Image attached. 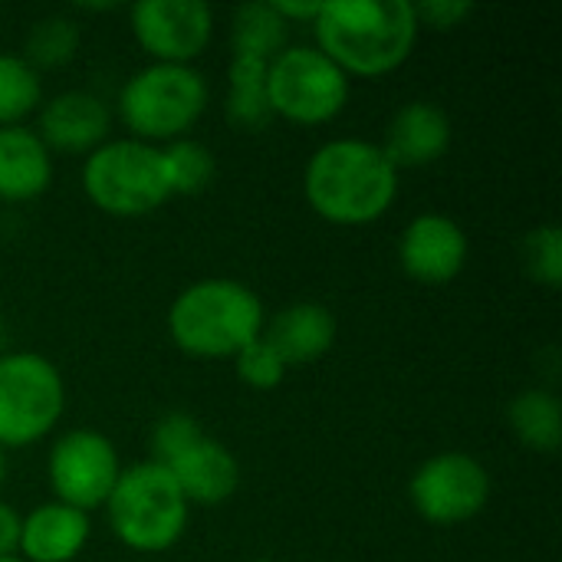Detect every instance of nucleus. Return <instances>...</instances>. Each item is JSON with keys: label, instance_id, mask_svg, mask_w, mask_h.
Segmentation results:
<instances>
[{"label": "nucleus", "instance_id": "f257e3e1", "mask_svg": "<svg viewBox=\"0 0 562 562\" xmlns=\"http://www.w3.org/2000/svg\"><path fill=\"white\" fill-rule=\"evenodd\" d=\"M398 168L379 142L329 138L303 168V194L316 217L336 227H366L385 217L398 198Z\"/></svg>", "mask_w": 562, "mask_h": 562}, {"label": "nucleus", "instance_id": "f03ea898", "mask_svg": "<svg viewBox=\"0 0 562 562\" xmlns=\"http://www.w3.org/2000/svg\"><path fill=\"white\" fill-rule=\"evenodd\" d=\"M316 49L349 79H382L405 66L418 43L415 3L408 0H333L310 23Z\"/></svg>", "mask_w": 562, "mask_h": 562}, {"label": "nucleus", "instance_id": "7ed1b4c3", "mask_svg": "<svg viewBox=\"0 0 562 562\" xmlns=\"http://www.w3.org/2000/svg\"><path fill=\"white\" fill-rule=\"evenodd\" d=\"M168 336L191 359H234L267 329L260 296L231 277L188 283L168 306Z\"/></svg>", "mask_w": 562, "mask_h": 562}, {"label": "nucleus", "instance_id": "20e7f679", "mask_svg": "<svg viewBox=\"0 0 562 562\" xmlns=\"http://www.w3.org/2000/svg\"><path fill=\"white\" fill-rule=\"evenodd\" d=\"M207 79L194 66L148 63L125 79L115 112L128 128V138L161 148L168 142L188 138V132L207 112Z\"/></svg>", "mask_w": 562, "mask_h": 562}, {"label": "nucleus", "instance_id": "39448f33", "mask_svg": "<svg viewBox=\"0 0 562 562\" xmlns=\"http://www.w3.org/2000/svg\"><path fill=\"white\" fill-rule=\"evenodd\" d=\"M109 527L125 550L135 553H168L188 530L191 507L181 497L168 468L142 461L122 468L109 501Z\"/></svg>", "mask_w": 562, "mask_h": 562}, {"label": "nucleus", "instance_id": "423d86ee", "mask_svg": "<svg viewBox=\"0 0 562 562\" xmlns=\"http://www.w3.org/2000/svg\"><path fill=\"white\" fill-rule=\"evenodd\" d=\"M82 191L109 217H148L168 198L161 148L138 138H105L82 161Z\"/></svg>", "mask_w": 562, "mask_h": 562}, {"label": "nucleus", "instance_id": "0eeeda50", "mask_svg": "<svg viewBox=\"0 0 562 562\" xmlns=\"http://www.w3.org/2000/svg\"><path fill=\"white\" fill-rule=\"evenodd\" d=\"M352 92V79L316 46H286L267 63V102L270 115L316 128L333 122Z\"/></svg>", "mask_w": 562, "mask_h": 562}, {"label": "nucleus", "instance_id": "6e6552de", "mask_svg": "<svg viewBox=\"0 0 562 562\" xmlns=\"http://www.w3.org/2000/svg\"><path fill=\"white\" fill-rule=\"evenodd\" d=\"M66 412L63 372L40 352L0 356V451L43 441Z\"/></svg>", "mask_w": 562, "mask_h": 562}, {"label": "nucleus", "instance_id": "1a4fd4ad", "mask_svg": "<svg viewBox=\"0 0 562 562\" xmlns=\"http://www.w3.org/2000/svg\"><path fill=\"white\" fill-rule=\"evenodd\" d=\"M412 507L431 527H458L474 520L491 501L487 468L464 451H441L418 464L408 484Z\"/></svg>", "mask_w": 562, "mask_h": 562}, {"label": "nucleus", "instance_id": "9d476101", "mask_svg": "<svg viewBox=\"0 0 562 562\" xmlns=\"http://www.w3.org/2000/svg\"><path fill=\"white\" fill-rule=\"evenodd\" d=\"M119 474H122V461L115 445L92 428L63 431L46 458L53 501L76 507L82 514L105 507Z\"/></svg>", "mask_w": 562, "mask_h": 562}, {"label": "nucleus", "instance_id": "9b49d317", "mask_svg": "<svg viewBox=\"0 0 562 562\" xmlns=\"http://www.w3.org/2000/svg\"><path fill=\"white\" fill-rule=\"evenodd\" d=\"M128 26L151 63L191 66L214 40V10L201 0H142L128 7Z\"/></svg>", "mask_w": 562, "mask_h": 562}, {"label": "nucleus", "instance_id": "f8f14e48", "mask_svg": "<svg viewBox=\"0 0 562 562\" xmlns=\"http://www.w3.org/2000/svg\"><path fill=\"white\" fill-rule=\"evenodd\" d=\"M471 244L464 227L438 211L418 214L408 221V227L398 237V263L402 270L425 283V286H445L461 277L468 263Z\"/></svg>", "mask_w": 562, "mask_h": 562}, {"label": "nucleus", "instance_id": "ddd939ff", "mask_svg": "<svg viewBox=\"0 0 562 562\" xmlns=\"http://www.w3.org/2000/svg\"><path fill=\"white\" fill-rule=\"evenodd\" d=\"M109 128H112L109 105L92 92L69 89V92H59L40 105L33 132L49 148V155L53 151L89 155L109 138Z\"/></svg>", "mask_w": 562, "mask_h": 562}, {"label": "nucleus", "instance_id": "4468645a", "mask_svg": "<svg viewBox=\"0 0 562 562\" xmlns=\"http://www.w3.org/2000/svg\"><path fill=\"white\" fill-rule=\"evenodd\" d=\"M451 135L454 132L448 112L428 99H415L392 115L379 148L402 175L408 168H428L441 161L451 148Z\"/></svg>", "mask_w": 562, "mask_h": 562}, {"label": "nucleus", "instance_id": "2eb2a0df", "mask_svg": "<svg viewBox=\"0 0 562 562\" xmlns=\"http://www.w3.org/2000/svg\"><path fill=\"white\" fill-rule=\"evenodd\" d=\"M168 474L175 477V484H178L181 497L188 501V507L227 504L237 494V487H240V464H237V458L231 454L227 445H221L211 435H204L184 454H178L168 464Z\"/></svg>", "mask_w": 562, "mask_h": 562}, {"label": "nucleus", "instance_id": "dca6fc26", "mask_svg": "<svg viewBox=\"0 0 562 562\" xmlns=\"http://www.w3.org/2000/svg\"><path fill=\"white\" fill-rule=\"evenodd\" d=\"M89 537V514L59 501H46L23 517L16 553L26 562H72L82 557Z\"/></svg>", "mask_w": 562, "mask_h": 562}, {"label": "nucleus", "instance_id": "f3484780", "mask_svg": "<svg viewBox=\"0 0 562 562\" xmlns=\"http://www.w3.org/2000/svg\"><path fill=\"white\" fill-rule=\"evenodd\" d=\"M53 184V155L30 125L0 128V201L26 204Z\"/></svg>", "mask_w": 562, "mask_h": 562}, {"label": "nucleus", "instance_id": "a211bd4d", "mask_svg": "<svg viewBox=\"0 0 562 562\" xmlns=\"http://www.w3.org/2000/svg\"><path fill=\"white\" fill-rule=\"evenodd\" d=\"M263 339L277 349L286 369L310 366L333 349L336 316L323 303H290L267 323Z\"/></svg>", "mask_w": 562, "mask_h": 562}, {"label": "nucleus", "instance_id": "6ab92c4d", "mask_svg": "<svg viewBox=\"0 0 562 562\" xmlns=\"http://www.w3.org/2000/svg\"><path fill=\"white\" fill-rule=\"evenodd\" d=\"M507 422L517 441L537 454H557L562 441V405L550 389H524L510 408Z\"/></svg>", "mask_w": 562, "mask_h": 562}, {"label": "nucleus", "instance_id": "aec40b11", "mask_svg": "<svg viewBox=\"0 0 562 562\" xmlns=\"http://www.w3.org/2000/svg\"><path fill=\"white\" fill-rule=\"evenodd\" d=\"M290 23L277 13L273 0L263 3H244L234 10L231 20V46L234 56H250L270 63L280 49H286Z\"/></svg>", "mask_w": 562, "mask_h": 562}, {"label": "nucleus", "instance_id": "412c9836", "mask_svg": "<svg viewBox=\"0 0 562 562\" xmlns=\"http://www.w3.org/2000/svg\"><path fill=\"white\" fill-rule=\"evenodd\" d=\"M227 119L237 128H260L267 125L270 102H267V63L250 56H231L227 66Z\"/></svg>", "mask_w": 562, "mask_h": 562}, {"label": "nucleus", "instance_id": "4be33fe9", "mask_svg": "<svg viewBox=\"0 0 562 562\" xmlns=\"http://www.w3.org/2000/svg\"><path fill=\"white\" fill-rule=\"evenodd\" d=\"M82 33L79 23L72 16L63 13H49L43 20H36L23 40V59L40 72V69H59L66 63H72V56L79 53Z\"/></svg>", "mask_w": 562, "mask_h": 562}, {"label": "nucleus", "instance_id": "5701e85b", "mask_svg": "<svg viewBox=\"0 0 562 562\" xmlns=\"http://www.w3.org/2000/svg\"><path fill=\"white\" fill-rule=\"evenodd\" d=\"M161 165L168 178V191L175 194H201L217 175L214 151L198 138H178L161 145Z\"/></svg>", "mask_w": 562, "mask_h": 562}, {"label": "nucleus", "instance_id": "b1692460", "mask_svg": "<svg viewBox=\"0 0 562 562\" xmlns=\"http://www.w3.org/2000/svg\"><path fill=\"white\" fill-rule=\"evenodd\" d=\"M43 105L40 72L16 53H0V128L23 125Z\"/></svg>", "mask_w": 562, "mask_h": 562}, {"label": "nucleus", "instance_id": "393cba45", "mask_svg": "<svg viewBox=\"0 0 562 562\" xmlns=\"http://www.w3.org/2000/svg\"><path fill=\"white\" fill-rule=\"evenodd\" d=\"M524 263L530 270V277L547 286L557 290L562 283V231L557 224H540L527 234L524 240Z\"/></svg>", "mask_w": 562, "mask_h": 562}, {"label": "nucleus", "instance_id": "a878e982", "mask_svg": "<svg viewBox=\"0 0 562 562\" xmlns=\"http://www.w3.org/2000/svg\"><path fill=\"white\" fill-rule=\"evenodd\" d=\"M234 372H237V379L247 385V389H257V392H270V389H277L283 379H286V362L277 356V349L260 336V339H254L247 349H240L234 359Z\"/></svg>", "mask_w": 562, "mask_h": 562}, {"label": "nucleus", "instance_id": "bb28decb", "mask_svg": "<svg viewBox=\"0 0 562 562\" xmlns=\"http://www.w3.org/2000/svg\"><path fill=\"white\" fill-rule=\"evenodd\" d=\"M204 438V428L198 425L194 415L188 412H168L158 418L155 431H151V461L168 468L178 454H184L194 441Z\"/></svg>", "mask_w": 562, "mask_h": 562}, {"label": "nucleus", "instance_id": "cd10ccee", "mask_svg": "<svg viewBox=\"0 0 562 562\" xmlns=\"http://www.w3.org/2000/svg\"><path fill=\"white\" fill-rule=\"evenodd\" d=\"M471 16H474V3L471 0H422V3H415L418 30L428 26V30L448 33V30L464 26Z\"/></svg>", "mask_w": 562, "mask_h": 562}, {"label": "nucleus", "instance_id": "c85d7f7f", "mask_svg": "<svg viewBox=\"0 0 562 562\" xmlns=\"http://www.w3.org/2000/svg\"><path fill=\"white\" fill-rule=\"evenodd\" d=\"M20 524L23 517L0 501V557H13L20 550Z\"/></svg>", "mask_w": 562, "mask_h": 562}, {"label": "nucleus", "instance_id": "c756f323", "mask_svg": "<svg viewBox=\"0 0 562 562\" xmlns=\"http://www.w3.org/2000/svg\"><path fill=\"white\" fill-rule=\"evenodd\" d=\"M273 7H277V13L293 26V23H313L323 3H286V0H280V3H273Z\"/></svg>", "mask_w": 562, "mask_h": 562}, {"label": "nucleus", "instance_id": "7c9ffc66", "mask_svg": "<svg viewBox=\"0 0 562 562\" xmlns=\"http://www.w3.org/2000/svg\"><path fill=\"white\" fill-rule=\"evenodd\" d=\"M3 477H7V451H0V487H3Z\"/></svg>", "mask_w": 562, "mask_h": 562}, {"label": "nucleus", "instance_id": "2f4dec72", "mask_svg": "<svg viewBox=\"0 0 562 562\" xmlns=\"http://www.w3.org/2000/svg\"><path fill=\"white\" fill-rule=\"evenodd\" d=\"M7 352V326L0 323V356Z\"/></svg>", "mask_w": 562, "mask_h": 562}, {"label": "nucleus", "instance_id": "473e14b6", "mask_svg": "<svg viewBox=\"0 0 562 562\" xmlns=\"http://www.w3.org/2000/svg\"><path fill=\"white\" fill-rule=\"evenodd\" d=\"M0 562H26L20 553H13V557H0Z\"/></svg>", "mask_w": 562, "mask_h": 562}, {"label": "nucleus", "instance_id": "72a5a7b5", "mask_svg": "<svg viewBox=\"0 0 562 562\" xmlns=\"http://www.w3.org/2000/svg\"><path fill=\"white\" fill-rule=\"evenodd\" d=\"M254 562H273V560H254Z\"/></svg>", "mask_w": 562, "mask_h": 562}]
</instances>
